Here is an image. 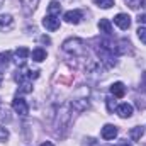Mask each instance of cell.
<instances>
[{
    "mask_svg": "<svg viewBox=\"0 0 146 146\" xmlns=\"http://www.w3.org/2000/svg\"><path fill=\"white\" fill-rule=\"evenodd\" d=\"M63 49L66 53L75 54V56H82L85 53V42L82 39H68L63 42Z\"/></svg>",
    "mask_w": 146,
    "mask_h": 146,
    "instance_id": "1",
    "label": "cell"
},
{
    "mask_svg": "<svg viewBox=\"0 0 146 146\" xmlns=\"http://www.w3.org/2000/svg\"><path fill=\"white\" fill-rule=\"evenodd\" d=\"M117 146H133V143H131V141H126V139H124V141H119V143H117Z\"/></svg>",
    "mask_w": 146,
    "mask_h": 146,
    "instance_id": "23",
    "label": "cell"
},
{
    "mask_svg": "<svg viewBox=\"0 0 146 146\" xmlns=\"http://www.w3.org/2000/svg\"><path fill=\"white\" fill-rule=\"evenodd\" d=\"M107 106H109V112H112L114 110V107H115V102H112V99H107Z\"/></svg>",
    "mask_w": 146,
    "mask_h": 146,
    "instance_id": "22",
    "label": "cell"
},
{
    "mask_svg": "<svg viewBox=\"0 0 146 146\" xmlns=\"http://www.w3.org/2000/svg\"><path fill=\"white\" fill-rule=\"evenodd\" d=\"M39 76V72L37 70H27V68H22V70H17L15 72V80L19 82V83H26V82H31V80H34Z\"/></svg>",
    "mask_w": 146,
    "mask_h": 146,
    "instance_id": "2",
    "label": "cell"
},
{
    "mask_svg": "<svg viewBox=\"0 0 146 146\" xmlns=\"http://www.w3.org/2000/svg\"><path fill=\"white\" fill-rule=\"evenodd\" d=\"M2 78H3V76H2V73H0V85H2Z\"/></svg>",
    "mask_w": 146,
    "mask_h": 146,
    "instance_id": "27",
    "label": "cell"
},
{
    "mask_svg": "<svg viewBox=\"0 0 146 146\" xmlns=\"http://www.w3.org/2000/svg\"><path fill=\"white\" fill-rule=\"evenodd\" d=\"M14 27V19L9 14L0 15V31H10Z\"/></svg>",
    "mask_w": 146,
    "mask_h": 146,
    "instance_id": "9",
    "label": "cell"
},
{
    "mask_svg": "<svg viewBox=\"0 0 146 146\" xmlns=\"http://www.w3.org/2000/svg\"><path fill=\"white\" fill-rule=\"evenodd\" d=\"M99 29H100V33L110 36V34H112V24H110L109 19H100V21H99Z\"/></svg>",
    "mask_w": 146,
    "mask_h": 146,
    "instance_id": "11",
    "label": "cell"
},
{
    "mask_svg": "<svg viewBox=\"0 0 146 146\" xmlns=\"http://www.w3.org/2000/svg\"><path fill=\"white\" fill-rule=\"evenodd\" d=\"M102 138L104 139H107V141H110V139H114L115 136H117V127L114 126V124H106L104 127H102Z\"/></svg>",
    "mask_w": 146,
    "mask_h": 146,
    "instance_id": "7",
    "label": "cell"
},
{
    "mask_svg": "<svg viewBox=\"0 0 146 146\" xmlns=\"http://www.w3.org/2000/svg\"><path fill=\"white\" fill-rule=\"evenodd\" d=\"M60 10H61V5H60L56 0H53V2L49 3V7H48L49 15H56V14H60Z\"/></svg>",
    "mask_w": 146,
    "mask_h": 146,
    "instance_id": "15",
    "label": "cell"
},
{
    "mask_svg": "<svg viewBox=\"0 0 146 146\" xmlns=\"http://www.w3.org/2000/svg\"><path fill=\"white\" fill-rule=\"evenodd\" d=\"M143 134H145V129H143L141 126H136V127H133V129L129 131V136H131L133 141H139V139L143 138Z\"/></svg>",
    "mask_w": 146,
    "mask_h": 146,
    "instance_id": "13",
    "label": "cell"
},
{
    "mask_svg": "<svg viewBox=\"0 0 146 146\" xmlns=\"http://www.w3.org/2000/svg\"><path fill=\"white\" fill-rule=\"evenodd\" d=\"M42 26L48 29V31H58L60 29V19L56 15H46L42 19Z\"/></svg>",
    "mask_w": 146,
    "mask_h": 146,
    "instance_id": "4",
    "label": "cell"
},
{
    "mask_svg": "<svg viewBox=\"0 0 146 146\" xmlns=\"http://www.w3.org/2000/svg\"><path fill=\"white\" fill-rule=\"evenodd\" d=\"M114 22H115L122 31H126V29H129V26H131V17H129L127 14H117V15L114 17Z\"/></svg>",
    "mask_w": 146,
    "mask_h": 146,
    "instance_id": "6",
    "label": "cell"
},
{
    "mask_svg": "<svg viewBox=\"0 0 146 146\" xmlns=\"http://www.w3.org/2000/svg\"><path fill=\"white\" fill-rule=\"evenodd\" d=\"M115 112L119 114V117H122V119H127V117H131V115H133V106H131V104H127V102H124V104L117 106Z\"/></svg>",
    "mask_w": 146,
    "mask_h": 146,
    "instance_id": "8",
    "label": "cell"
},
{
    "mask_svg": "<svg viewBox=\"0 0 146 146\" xmlns=\"http://www.w3.org/2000/svg\"><path fill=\"white\" fill-rule=\"evenodd\" d=\"M41 41H42V42H51V41H49V37H46V36L41 37Z\"/></svg>",
    "mask_w": 146,
    "mask_h": 146,
    "instance_id": "25",
    "label": "cell"
},
{
    "mask_svg": "<svg viewBox=\"0 0 146 146\" xmlns=\"http://www.w3.org/2000/svg\"><path fill=\"white\" fill-rule=\"evenodd\" d=\"M100 9H110L114 5V0H94Z\"/></svg>",
    "mask_w": 146,
    "mask_h": 146,
    "instance_id": "17",
    "label": "cell"
},
{
    "mask_svg": "<svg viewBox=\"0 0 146 146\" xmlns=\"http://www.w3.org/2000/svg\"><path fill=\"white\" fill-rule=\"evenodd\" d=\"M5 139H9V131L3 126H0V141H5Z\"/></svg>",
    "mask_w": 146,
    "mask_h": 146,
    "instance_id": "21",
    "label": "cell"
},
{
    "mask_svg": "<svg viewBox=\"0 0 146 146\" xmlns=\"http://www.w3.org/2000/svg\"><path fill=\"white\" fill-rule=\"evenodd\" d=\"M31 56H33V60H34V61L41 63V61H44V60H46V51H44L42 48H36V49L31 53Z\"/></svg>",
    "mask_w": 146,
    "mask_h": 146,
    "instance_id": "14",
    "label": "cell"
},
{
    "mask_svg": "<svg viewBox=\"0 0 146 146\" xmlns=\"http://www.w3.org/2000/svg\"><path fill=\"white\" fill-rule=\"evenodd\" d=\"M2 3H3V0H0V7H2Z\"/></svg>",
    "mask_w": 146,
    "mask_h": 146,
    "instance_id": "28",
    "label": "cell"
},
{
    "mask_svg": "<svg viewBox=\"0 0 146 146\" xmlns=\"http://www.w3.org/2000/svg\"><path fill=\"white\" fill-rule=\"evenodd\" d=\"M19 92H21V94H29V92H33V87H31V83H29V82H26V83H21V88H19Z\"/></svg>",
    "mask_w": 146,
    "mask_h": 146,
    "instance_id": "19",
    "label": "cell"
},
{
    "mask_svg": "<svg viewBox=\"0 0 146 146\" xmlns=\"http://www.w3.org/2000/svg\"><path fill=\"white\" fill-rule=\"evenodd\" d=\"M31 54V51L27 49V48H24V46H21V48H17L15 49V58H17V63L21 61V63H24L26 61V58Z\"/></svg>",
    "mask_w": 146,
    "mask_h": 146,
    "instance_id": "12",
    "label": "cell"
},
{
    "mask_svg": "<svg viewBox=\"0 0 146 146\" xmlns=\"http://www.w3.org/2000/svg\"><path fill=\"white\" fill-rule=\"evenodd\" d=\"M63 19H65V22H68V24H78V22L83 19V14H82L80 10H68V12H65Z\"/></svg>",
    "mask_w": 146,
    "mask_h": 146,
    "instance_id": "5",
    "label": "cell"
},
{
    "mask_svg": "<svg viewBox=\"0 0 146 146\" xmlns=\"http://www.w3.org/2000/svg\"><path fill=\"white\" fill-rule=\"evenodd\" d=\"M138 22H139V24H146V14H143V15L138 17Z\"/></svg>",
    "mask_w": 146,
    "mask_h": 146,
    "instance_id": "24",
    "label": "cell"
},
{
    "mask_svg": "<svg viewBox=\"0 0 146 146\" xmlns=\"http://www.w3.org/2000/svg\"><path fill=\"white\" fill-rule=\"evenodd\" d=\"M126 3L131 7V9H134V10H138V9H141V7H145L146 0H126Z\"/></svg>",
    "mask_w": 146,
    "mask_h": 146,
    "instance_id": "16",
    "label": "cell"
},
{
    "mask_svg": "<svg viewBox=\"0 0 146 146\" xmlns=\"http://www.w3.org/2000/svg\"><path fill=\"white\" fill-rule=\"evenodd\" d=\"M12 107H14V110H15L19 115H27V114H29V106H27V102H26L22 97H15V99L12 100Z\"/></svg>",
    "mask_w": 146,
    "mask_h": 146,
    "instance_id": "3",
    "label": "cell"
},
{
    "mask_svg": "<svg viewBox=\"0 0 146 146\" xmlns=\"http://www.w3.org/2000/svg\"><path fill=\"white\" fill-rule=\"evenodd\" d=\"M41 146H53V143H49V141H46V143H42Z\"/></svg>",
    "mask_w": 146,
    "mask_h": 146,
    "instance_id": "26",
    "label": "cell"
},
{
    "mask_svg": "<svg viewBox=\"0 0 146 146\" xmlns=\"http://www.w3.org/2000/svg\"><path fill=\"white\" fill-rule=\"evenodd\" d=\"M110 94H112L114 97H124V95H126V87H124V83H122V82L112 83V85H110Z\"/></svg>",
    "mask_w": 146,
    "mask_h": 146,
    "instance_id": "10",
    "label": "cell"
},
{
    "mask_svg": "<svg viewBox=\"0 0 146 146\" xmlns=\"http://www.w3.org/2000/svg\"><path fill=\"white\" fill-rule=\"evenodd\" d=\"M138 37H139V39H141V41L146 44V27H143V26H141V27L138 29Z\"/></svg>",
    "mask_w": 146,
    "mask_h": 146,
    "instance_id": "20",
    "label": "cell"
},
{
    "mask_svg": "<svg viewBox=\"0 0 146 146\" xmlns=\"http://www.w3.org/2000/svg\"><path fill=\"white\" fill-rule=\"evenodd\" d=\"M10 61V53H0V66H7Z\"/></svg>",
    "mask_w": 146,
    "mask_h": 146,
    "instance_id": "18",
    "label": "cell"
}]
</instances>
